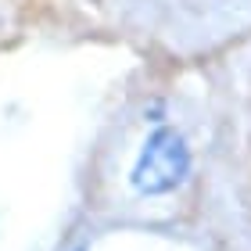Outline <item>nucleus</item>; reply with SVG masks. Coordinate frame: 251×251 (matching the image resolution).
<instances>
[{"label": "nucleus", "mask_w": 251, "mask_h": 251, "mask_svg": "<svg viewBox=\"0 0 251 251\" xmlns=\"http://www.w3.org/2000/svg\"><path fill=\"white\" fill-rule=\"evenodd\" d=\"M190 173V151L187 140L176 129H154L147 136L140 158L133 165V187L140 194H169L176 190Z\"/></svg>", "instance_id": "f257e3e1"}]
</instances>
